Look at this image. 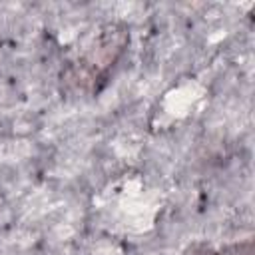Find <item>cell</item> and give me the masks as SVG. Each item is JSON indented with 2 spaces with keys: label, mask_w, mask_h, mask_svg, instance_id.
Here are the masks:
<instances>
[{
  "label": "cell",
  "mask_w": 255,
  "mask_h": 255,
  "mask_svg": "<svg viewBox=\"0 0 255 255\" xmlns=\"http://www.w3.org/2000/svg\"><path fill=\"white\" fill-rule=\"evenodd\" d=\"M181 255H253V241H237L227 245H213L209 241H193L189 243Z\"/></svg>",
  "instance_id": "2"
},
{
  "label": "cell",
  "mask_w": 255,
  "mask_h": 255,
  "mask_svg": "<svg viewBox=\"0 0 255 255\" xmlns=\"http://www.w3.org/2000/svg\"><path fill=\"white\" fill-rule=\"evenodd\" d=\"M129 44V28L124 22L100 26L84 48L62 68V86L70 94L94 96L110 80L116 64Z\"/></svg>",
  "instance_id": "1"
}]
</instances>
